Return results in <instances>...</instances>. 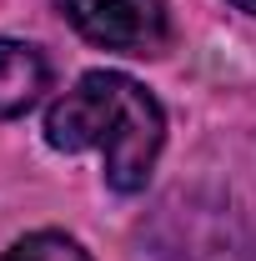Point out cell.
<instances>
[{
  "instance_id": "obj_5",
  "label": "cell",
  "mask_w": 256,
  "mask_h": 261,
  "mask_svg": "<svg viewBox=\"0 0 256 261\" xmlns=\"http://www.w3.org/2000/svg\"><path fill=\"white\" fill-rule=\"evenodd\" d=\"M231 5H236L241 15H256V0H231Z\"/></svg>"
},
{
  "instance_id": "obj_3",
  "label": "cell",
  "mask_w": 256,
  "mask_h": 261,
  "mask_svg": "<svg viewBox=\"0 0 256 261\" xmlns=\"http://www.w3.org/2000/svg\"><path fill=\"white\" fill-rule=\"evenodd\" d=\"M50 86V65L31 40H0V121L25 116Z\"/></svg>"
},
{
  "instance_id": "obj_2",
  "label": "cell",
  "mask_w": 256,
  "mask_h": 261,
  "mask_svg": "<svg viewBox=\"0 0 256 261\" xmlns=\"http://www.w3.org/2000/svg\"><path fill=\"white\" fill-rule=\"evenodd\" d=\"M56 5L100 50L156 56L166 45V5L161 0H56Z\"/></svg>"
},
{
  "instance_id": "obj_4",
  "label": "cell",
  "mask_w": 256,
  "mask_h": 261,
  "mask_svg": "<svg viewBox=\"0 0 256 261\" xmlns=\"http://www.w3.org/2000/svg\"><path fill=\"white\" fill-rule=\"evenodd\" d=\"M5 261H91V251L65 231H31L5 251Z\"/></svg>"
},
{
  "instance_id": "obj_1",
  "label": "cell",
  "mask_w": 256,
  "mask_h": 261,
  "mask_svg": "<svg viewBox=\"0 0 256 261\" xmlns=\"http://www.w3.org/2000/svg\"><path fill=\"white\" fill-rule=\"evenodd\" d=\"M45 141L56 151H100L111 191H146L156 156L166 146L161 100L121 70H86L50 111Z\"/></svg>"
}]
</instances>
